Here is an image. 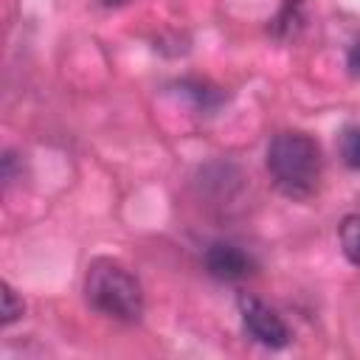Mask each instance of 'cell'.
Here are the masks:
<instances>
[{
    "mask_svg": "<svg viewBox=\"0 0 360 360\" xmlns=\"http://www.w3.org/2000/svg\"><path fill=\"white\" fill-rule=\"evenodd\" d=\"M267 172L276 188L292 200H307L318 188L321 146L307 132H278L267 146Z\"/></svg>",
    "mask_w": 360,
    "mask_h": 360,
    "instance_id": "cell-1",
    "label": "cell"
},
{
    "mask_svg": "<svg viewBox=\"0 0 360 360\" xmlns=\"http://www.w3.org/2000/svg\"><path fill=\"white\" fill-rule=\"evenodd\" d=\"M180 87H183L188 96H194V101H197L202 110L217 107V104H219V98H222L217 90H211V87H205V84H200V82H183Z\"/></svg>",
    "mask_w": 360,
    "mask_h": 360,
    "instance_id": "cell-8",
    "label": "cell"
},
{
    "mask_svg": "<svg viewBox=\"0 0 360 360\" xmlns=\"http://www.w3.org/2000/svg\"><path fill=\"white\" fill-rule=\"evenodd\" d=\"M239 312H242V323H245V332L267 346V349H284L290 343V326L284 323V318L270 309L264 301L253 298V295H239Z\"/></svg>",
    "mask_w": 360,
    "mask_h": 360,
    "instance_id": "cell-3",
    "label": "cell"
},
{
    "mask_svg": "<svg viewBox=\"0 0 360 360\" xmlns=\"http://www.w3.org/2000/svg\"><path fill=\"white\" fill-rule=\"evenodd\" d=\"M349 68H352V70L360 76V39H357V42L349 48Z\"/></svg>",
    "mask_w": 360,
    "mask_h": 360,
    "instance_id": "cell-9",
    "label": "cell"
},
{
    "mask_svg": "<svg viewBox=\"0 0 360 360\" xmlns=\"http://www.w3.org/2000/svg\"><path fill=\"white\" fill-rule=\"evenodd\" d=\"M338 149H340V158L349 169H357L360 172V124H349L340 129L338 135Z\"/></svg>",
    "mask_w": 360,
    "mask_h": 360,
    "instance_id": "cell-6",
    "label": "cell"
},
{
    "mask_svg": "<svg viewBox=\"0 0 360 360\" xmlns=\"http://www.w3.org/2000/svg\"><path fill=\"white\" fill-rule=\"evenodd\" d=\"M0 290H3V318H0V323H3V326H11L14 321L22 318V312H25V301L17 295V290H14L11 284H3Z\"/></svg>",
    "mask_w": 360,
    "mask_h": 360,
    "instance_id": "cell-7",
    "label": "cell"
},
{
    "mask_svg": "<svg viewBox=\"0 0 360 360\" xmlns=\"http://www.w3.org/2000/svg\"><path fill=\"white\" fill-rule=\"evenodd\" d=\"M205 270L219 278V281H239V278H248L253 273V259L239 248V245H231V242H214L208 245L205 256Z\"/></svg>",
    "mask_w": 360,
    "mask_h": 360,
    "instance_id": "cell-4",
    "label": "cell"
},
{
    "mask_svg": "<svg viewBox=\"0 0 360 360\" xmlns=\"http://www.w3.org/2000/svg\"><path fill=\"white\" fill-rule=\"evenodd\" d=\"M87 304L115 321L132 323L143 315V290L141 281L115 259H93L84 276Z\"/></svg>",
    "mask_w": 360,
    "mask_h": 360,
    "instance_id": "cell-2",
    "label": "cell"
},
{
    "mask_svg": "<svg viewBox=\"0 0 360 360\" xmlns=\"http://www.w3.org/2000/svg\"><path fill=\"white\" fill-rule=\"evenodd\" d=\"M338 239H340V250L343 256L360 267V214H349L340 219L338 225Z\"/></svg>",
    "mask_w": 360,
    "mask_h": 360,
    "instance_id": "cell-5",
    "label": "cell"
},
{
    "mask_svg": "<svg viewBox=\"0 0 360 360\" xmlns=\"http://www.w3.org/2000/svg\"><path fill=\"white\" fill-rule=\"evenodd\" d=\"M101 3H104V6H124L127 0H101Z\"/></svg>",
    "mask_w": 360,
    "mask_h": 360,
    "instance_id": "cell-10",
    "label": "cell"
}]
</instances>
